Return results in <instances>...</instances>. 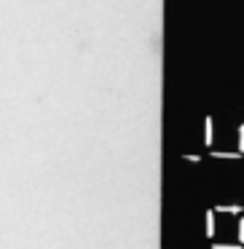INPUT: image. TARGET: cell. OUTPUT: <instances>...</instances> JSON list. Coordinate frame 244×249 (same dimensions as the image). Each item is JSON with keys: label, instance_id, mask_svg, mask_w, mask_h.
Returning <instances> with one entry per match:
<instances>
[{"label": "cell", "instance_id": "1", "mask_svg": "<svg viewBox=\"0 0 244 249\" xmlns=\"http://www.w3.org/2000/svg\"><path fill=\"white\" fill-rule=\"evenodd\" d=\"M204 222H206V233H204V236L212 238V236H215V209L204 212Z\"/></svg>", "mask_w": 244, "mask_h": 249}, {"label": "cell", "instance_id": "4", "mask_svg": "<svg viewBox=\"0 0 244 249\" xmlns=\"http://www.w3.org/2000/svg\"><path fill=\"white\" fill-rule=\"evenodd\" d=\"M239 244H244V217H239Z\"/></svg>", "mask_w": 244, "mask_h": 249}, {"label": "cell", "instance_id": "3", "mask_svg": "<svg viewBox=\"0 0 244 249\" xmlns=\"http://www.w3.org/2000/svg\"><path fill=\"white\" fill-rule=\"evenodd\" d=\"M212 249H244V244H212Z\"/></svg>", "mask_w": 244, "mask_h": 249}, {"label": "cell", "instance_id": "2", "mask_svg": "<svg viewBox=\"0 0 244 249\" xmlns=\"http://www.w3.org/2000/svg\"><path fill=\"white\" fill-rule=\"evenodd\" d=\"M215 212H225V214H239V212H244L242 206H217Z\"/></svg>", "mask_w": 244, "mask_h": 249}]
</instances>
